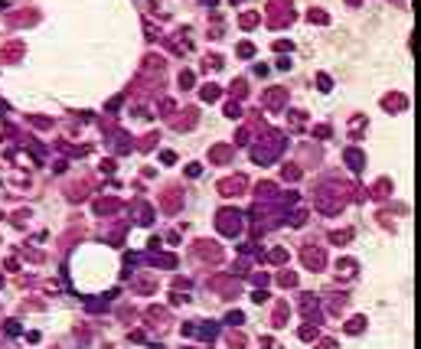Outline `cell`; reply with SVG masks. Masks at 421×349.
Instances as JSON below:
<instances>
[{
  "label": "cell",
  "mask_w": 421,
  "mask_h": 349,
  "mask_svg": "<svg viewBox=\"0 0 421 349\" xmlns=\"http://www.w3.org/2000/svg\"><path fill=\"white\" fill-rule=\"evenodd\" d=\"M301 310H304V313H317V297H313V294H304L301 297Z\"/></svg>",
  "instance_id": "cell-12"
},
{
  "label": "cell",
  "mask_w": 421,
  "mask_h": 349,
  "mask_svg": "<svg viewBox=\"0 0 421 349\" xmlns=\"http://www.w3.org/2000/svg\"><path fill=\"white\" fill-rule=\"evenodd\" d=\"M232 3H242V0H232Z\"/></svg>",
  "instance_id": "cell-34"
},
{
  "label": "cell",
  "mask_w": 421,
  "mask_h": 349,
  "mask_svg": "<svg viewBox=\"0 0 421 349\" xmlns=\"http://www.w3.org/2000/svg\"><path fill=\"white\" fill-rule=\"evenodd\" d=\"M324 264H326V258H324V251H320V248H304V268H310V271H324Z\"/></svg>",
  "instance_id": "cell-3"
},
{
  "label": "cell",
  "mask_w": 421,
  "mask_h": 349,
  "mask_svg": "<svg viewBox=\"0 0 421 349\" xmlns=\"http://www.w3.org/2000/svg\"><path fill=\"white\" fill-rule=\"evenodd\" d=\"M226 114H232V118H238V105L232 101V105H226Z\"/></svg>",
  "instance_id": "cell-31"
},
{
  "label": "cell",
  "mask_w": 421,
  "mask_h": 349,
  "mask_svg": "<svg viewBox=\"0 0 421 349\" xmlns=\"http://www.w3.org/2000/svg\"><path fill=\"white\" fill-rule=\"evenodd\" d=\"M346 3H353V7H356V3H363V0H346Z\"/></svg>",
  "instance_id": "cell-33"
},
{
  "label": "cell",
  "mask_w": 421,
  "mask_h": 349,
  "mask_svg": "<svg viewBox=\"0 0 421 349\" xmlns=\"http://www.w3.org/2000/svg\"><path fill=\"white\" fill-rule=\"evenodd\" d=\"M301 339H317V330L313 327H301Z\"/></svg>",
  "instance_id": "cell-24"
},
{
  "label": "cell",
  "mask_w": 421,
  "mask_h": 349,
  "mask_svg": "<svg viewBox=\"0 0 421 349\" xmlns=\"http://www.w3.org/2000/svg\"><path fill=\"white\" fill-rule=\"evenodd\" d=\"M7 333H10V336H20V323H17V320H7Z\"/></svg>",
  "instance_id": "cell-23"
},
{
  "label": "cell",
  "mask_w": 421,
  "mask_h": 349,
  "mask_svg": "<svg viewBox=\"0 0 421 349\" xmlns=\"http://www.w3.org/2000/svg\"><path fill=\"white\" fill-rule=\"evenodd\" d=\"M317 349H336V343H333V339H324V343H320Z\"/></svg>",
  "instance_id": "cell-32"
},
{
  "label": "cell",
  "mask_w": 421,
  "mask_h": 349,
  "mask_svg": "<svg viewBox=\"0 0 421 349\" xmlns=\"http://www.w3.org/2000/svg\"><path fill=\"white\" fill-rule=\"evenodd\" d=\"M281 284H284V287H294L297 277H294V274H281Z\"/></svg>",
  "instance_id": "cell-25"
},
{
  "label": "cell",
  "mask_w": 421,
  "mask_h": 349,
  "mask_svg": "<svg viewBox=\"0 0 421 349\" xmlns=\"http://www.w3.org/2000/svg\"><path fill=\"white\" fill-rule=\"evenodd\" d=\"M297 176H301L297 166H284V180H297Z\"/></svg>",
  "instance_id": "cell-22"
},
{
  "label": "cell",
  "mask_w": 421,
  "mask_h": 349,
  "mask_svg": "<svg viewBox=\"0 0 421 349\" xmlns=\"http://www.w3.org/2000/svg\"><path fill=\"white\" fill-rule=\"evenodd\" d=\"M216 225H219V232H222V235L235 239L238 229H242V216H238L235 209H222V212L216 216Z\"/></svg>",
  "instance_id": "cell-1"
},
{
  "label": "cell",
  "mask_w": 421,
  "mask_h": 349,
  "mask_svg": "<svg viewBox=\"0 0 421 349\" xmlns=\"http://www.w3.org/2000/svg\"><path fill=\"white\" fill-rule=\"evenodd\" d=\"M193 251L199 255V261H203V258H206V261H219V248L212 245V241H196Z\"/></svg>",
  "instance_id": "cell-4"
},
{
  "label": "cell",
  "mask_w": 421,
  "mask_h": 349,
  "mask_svg": "<svg viewBox=\"0 0 421 349\" xmlns=\"http://www.w3.org/2000/svg\"><path fill=\"white\" fill-rule=\"evenodd\" d=\"M95 212H101V216L118 212V199H101V202H95Z\"/></svg>",
  "instance_id": "cell-10"
},
{
  "label": "cell",
  "mask_w": 421,
  "mask_h": 349,
  "mask_svg": "<svg viewBox=\"0 0 421 349\" xmlns=\"http://www.w3.org/2000/svg\"><path fill=\"white\" fill-rule=\"evenodd\" d=\"M291 121H294V128H304V114L301 111H291Z\"/></svg>",
  "instance_id": "cell-26"
},
{
  "label": "cell",
  "mask_w": 421,
  "mask_h": 349,
  "mask_svg": "<svg viewBox=\"0 0 421 349\" xmlns=\"http://www.w3.org/2000/svg\"><path fill=\"white\" fill-rule=\"evenodd\" d=\"M242 320H245V316L238 313V310H232V313H229V323H242Z\"/></svg>",
  "instance_id": "cell-29"
},
{
  "label": "cell",
  "mask_w": 421,
  "mask_h": 349,
  "mask_svg": "<svg viewBox=\"0 0 421 349\" xmlns=\"http://www.w3.org/2000/svg\"><path fill=\"white\" fill-rule=\"evenodd\" d=\"M405 105H408V101H405V95H399V92L389 95V98H382V108L385 111H405Z\"/></svg>",
  "instance_id": "cell-6"
},
{
  "label": "cell",
  "mask_w": 421,
  "mask_h": 349,
  "mask_svg": "<svg viewBox=\"0 0 421 349\" xmlns=\"http://www.w3.org/2000/svg\"><path fill=\"white\" fill-rule=\"evenodd\" d=\"M203 95H206V101H216L219 88H216V85H206V88H203Z\"/></svg>",
  "instance_id": "cell-20"
},
{
  "label": "cell",
  "mask_w": 421,
  "mask_h": 349,
  "mask_svg": "<svg viewBox=\"0 0 421 349\" xmlns=\"http://www.w3.org/2000/svg\"><path fill=\"white\" fill-rule=\"evenodd\" d=\"M268 108H284V98H287V92L284 88H268Z\"/></svg>",
  "instance_id": "cell-7"
},
{
  "label": "cell",
  "mask_w": 421,
  "mask_h": 349,
  "mask_svg": "<svg viewBox=\"0 0 421 349\" xmlns=\"http://www.w3.org/2000/svg\"><path fill=\"white\" fill-rule=\"evenodd\" d=\"M180 85L190 88V85H193V75H190V72H183V75H180Z\"/></svg>",
  "instance_id": "cell-27"
},
{
  "label": "cell",
  "mask_w": 421,
  "mask_h": 349,
  "mask_svg": "<svg viewBox=\"0 0 421 349\" xmlns=\"http://www.w3.org/2000/svg\"><path fill=\"white\" fill-rule=\"evenodd\" d=\"M245 176H235V180H222V183H219V189H222V193H229V196H235V193H242V189H245Z\"/></svg>",
  "instance_id": "cell-5"
},
{
  "label": "cell",
  "mask_w": 421,
  "mask_h": 349,
  "mask_svg": "<svg viewBox=\"0 0 421 349\" xmlns=\"http://www.w3.org/2000/svg\"><path fill=\"white\" fill-rule=\"evenodd\" d=\"M173 160H176V157H173L170 150H163V153H160V164H173Z\"/></svg>",
  "instance_id": "cell-30"
},
{
  "label": "cell",
  "mask_w": 421,
  "mask_h": 349,
  "mask_svg": "<svg viewBox=\"0 0 421 349\" xmlns=\"http://www.w3.org/2000/svg\"><path fill=\"white\" fill-rule=\"evenodd\" d=\"M153 264H160V268H173L176 258H173V255H160V258H153Z\"/></svg>",
  "instance_id": "cell-17"
},
{
  "label": "cell",
  "mask_w": 421,
  "mask_h": 349,
  "mask_svg": "<svg viewBox=\"0 0 421 349\" xmlns=\"http://www.w3.org/2000/svg\"><path fill=\"white\" fill-rule=\"evenodd\" d=\"M317 85H320V92H330L333 82H330V75H320V78H317Z\"/></svg>",
  "instance_id": "cell-21"
},
{
  "label": "cell",
  "mask_w": 421,
  "mask_h": 349,
  "mask_svg": "<svg viewBox=\"0 0 421 349\" xmlns=\"http://www.w3.org/2000/svg\"><path fill=\"white\" fill-rule=\"evenodd\" d=\"M199 170H203L199 164H190V166H186V176H199Z\"/></svg>",
  "instance_id": "cell-28"
},
{
  "label": "cell",
  "mask_w": 421,
  "mask_h": 349,
  "mask_svg": "<svg viewBox=\"0 0 421 349\" xmlns=\"http://www.w3.org/2000/svg\"><path fill=\"white\" fill-rule=\"evenodd\" d=\"M268 258H271L274 264H284V261H287V251H284V248H271Z\"/></svg>",
  "instance_id": "cell-16"
},
{
  "label": "cell",
  "mask_w": 421,
  "mask_h": 349,
  "mask_svg": "<svg viewBox=\"0 0 421 349\" xmlns=\"http://www.w3.org/2000/svg\"><path fill=\"white\" fill-rule=\"evenodd\" d=\"M251 53H255V46H251V43H238V55H242V59H249Z\"/></svg>",
  "instance_id": "cell-18"
},
{
  "label": "cell",
  "mask_w": 421,
  "mask_h": 349,
  "mask_svg": "<svg viewBox=\"0 0 421 349\" xmlns=\"http://www.w3.org/2000/svg\"><path fill=\"white\" fill-rule=\"evenodd\" d=\"M333 239V245H346V241H353V229H343V232H333L330 235Z\"/></svg>",
  "instance_id": "cell-14"
},
{
  "label": "cell",
  "mask_w": 421,
  "mask_h": 349,
  "mask_svg": "<svg viewBox=\"0 0 421 349\" xmlns=\"http://www.w3.org/2000/svg\"><path fill=\"white\" fill-rule=\"evenodd\" d=\"M307 17H310L313 23H326V13L324 10H307Z\"/></svg>",
  "instance_id": "cell-19"
},
{
  "label": "cell",
  "mask_w": 421,
  "mask_h": 349,
  "mask_svg": "<svg viewBox=\"0 0 421 349\" xmlns=\"http://www.w3.org/2000/svg\"><path fill=\"white\" fill-rule=\"evenodd\" d=\"M258 20H261V17H258V13H242V30H251V26H258Z\"/></svg>",
  "instance_id": "cell-15"
},
{
  "label": "cell",
  "mask_w": 421,
  "mask_h": 349,
  "mask_svg": "<svg viewBox=\"0 0 421 349\" xmlns=\"http://www.w3.org/2000/svg\"><path fill=\"white\" fill-rule=\"evenodd\" d=\"M229 157H232V150H229V147H222V144H219V147H212V160H216V164H226Z\"/></svg>",
  "instance_id": "cell-13"
},
{
  "label": "cell",
  "mask_w": 421,
  "mask_h": 349,
  "mask_svg": "<svg viewBox=\"0 0 421 349\" xmlns=\"http://www.w3.org/2000/svg\"><path fill=\"white\" fill-rule=\"evenodd\" d=\"M271 13H274V26H287V23H291V3H287V0H284V3H281V0H271Z\"/></svg>",
  "instance_id": "cell-2"
},
{
  "label": "cell",
  "mask_w": 421,
  "mask_h": 349,
  "mask_svg": "<svg viewBox=\"0 0 421 349\" xmlns=\"http://www.w3.org/2000/svg\"><path fill=\"white\" fill-rule=\"evenodd\" d=\"M363 330H366V320H363V316H353V320L346 323V333H353V336H359Z\"/></svg>",
  "instance_id": "cell-11"
},
{
  "label": "cell",
  "mask_w": 421,
  "mask_h": 349,
  "mask_svg": "<svg viewBox=\"0 0 421 349\" xmlns=\"http://www.w3.org/2000/svg\"><path fill=\"white\" fill-rule=\"evenodd\" d=\"M131 216L137 219V222H147V225H151V222H153V209H147V206H140V202H137V206H131Z\"/></svg>",
  "instance_id": "cell-8"
},
{
  "label": "cell",
  "mask_w": 421,
  "mask_h": 349,
  "mask_svg": "<svg viewBox=\"0 0 421 349\" xmlns=\"http://www.w3.org/2000/svg\"><path fill=\"white\" fill-rule=\"evenodd\" d=\"M346 164H349V170H356V173H359V170H363V164H366V157L349 147V150H346Z\"/></svg>",
  "instance_id": "cell-9"
}]
</instances>
